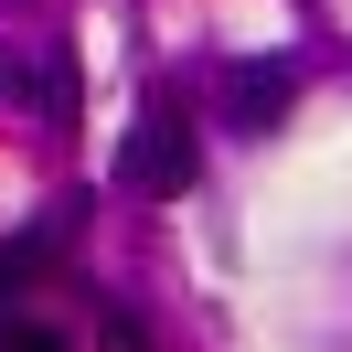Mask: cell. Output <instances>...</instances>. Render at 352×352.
<instances>
[{
  "instance_id": "obj_2",
  "label": "cell",
  "mask_w": 352,
  "mask_h": 352,
  "mask_svg": "<svg viewBox=\"0 0 352 352\" xmlns=\"http://www.w3.org/2000/svg\"><path fill=\"white\" fill-rule=\"evenodd\" d=\"M288 96H299V75L288 65H235V86H224V118H235L245 139H267L288 118Z\"/></svg>"
},
{
  "instance_id": "obj_4",
  "label": "cell",
  "mask_w": 352,
  "mask_h": 352,
  "mask_svg": "<svg viewBox=\"0 0 352 352\" xmlns=\"http://www.w3.org/2000/svg\"><path fill=\"white\" fill-rule=\"evenodd\" d=\"M0 352H65V331H43V320H11V309H0Z\"/></svg>"
},
{
  "instance_id": "obj_3",
  "label": "cell",
  "mask_w": 352,
  "mask_h": 352,
  "mask_svg": "<svg viewBox=\"0 0 352 352\" xmlns=\"http://www.w3.org/2000/svg\"><path fill=\"white\" fill-rule=\"evenodd\" d=\"M0 86L32 96L43 118H75V65H65V54H11V65H0Z\"/></svg>"
},
{
  "instance_id": "obj_1",
  "label": "cell",
  "mask_w": 352,
  "mask_h": 352,
  "mask_svg": "<svg viewBox=\"0 0 352 352\" xmlns=\"http://www.w3.org/2000/svg\"><path fill=\"white\" fill-rule=\"evenodd\" d=\"M192 171H203V150H192V129H182L171 107H150V118L129 129V150H118V182H129V192H150V203L192 192Z\"/></svg>"
}]
</instances>
